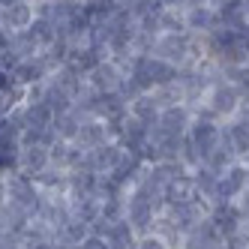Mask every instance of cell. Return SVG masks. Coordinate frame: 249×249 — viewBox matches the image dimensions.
Wrapping results in <instances>:
<instances>
[{"mask_svg": "<svg viewBox=\"0 0 249 249\" xmlns=\"http://www.w3.org/2000/svg\"><path fill=\"white\" fill-rule=\"evenodd\" d=\"M39 198H42V192L36 189L33 177H27L21 171H15V174L6 177V204L18 207L21 213H27V216L33 219L36 216V207H39Z\"/></svg>", "mask_w": 249, "mask_h": 249, "instance_id": "obj_1", "label": "cell"}, {"mask_svg": "<svg viewBox=\"0 0 249 249\" xmlns=\"http://www.w3.org/2000/svg\"><path fill=\"white\" fill-rule=\"evenodd\" d=\"M186 138H189V144L195 147V153H198V159L204 162V159L219 147L222 123H219V120H210V117H201V114H195V120H192V126H189Z\"/></svg>", "mask_w": 249, "mask_h": 249, "instance_id": "obj_2", "label": "cell"}, {"mask_svg": "<svg viewBox=\"0 0 249 249\" xmlns=\"http://www.w3.org/2000/svg\"><path fill=\"white\" fill-rule=\"evenodd\" d=\"M246 192H249V168H246V162H234L219 177L216 204H237ZM216 204H213V207H216Z\"/></svg>", "mask_w": 249, "mask_h": 249, "instance_id": "obj_3", "label": "cell"}, {"mask_svg": "<svg viewBox=\"0 0 249 249\" xmlns=\"http://www.w3.org/2000/svg\"><path fill=\"white\" fill-rule=\"evenodd\" d=\"M183 12H186V33L192 36H207L219 27V15H216V3H183Z\"/></svg>", "mask_w": 249, "mask_h": 249, "instance_id": "obj_4", "label": "cell"}, {"mask_svg": "<svg viewBox=\"0 0 249 249\" xmlns=\"http://www.w3.org/2000/svg\"><path fill=\"white\" fill-rule=\"evenodd\" d=\"M123 69L114 63V60H102V63H96L90 72L84 75V81H87V87H90L93 93H99V96H105V93H117L120 90V84H123Z\"/></svg>", "mask_w": 249, "mask_h": 249, "instance_id": "obj_5", "label": "cell"}, {"mask_svg": "<svg viewBox=\"0 0 249 249\" xmlns=\"http://www.w3.org/2000/svg\"><path fill=\"white\" fill-rule=\"evenodd\" d=\"M120 156H123V147L117 144V141H108V144H102L96 150H87L84 153V165L93 174H99V177H108V174H114Z\"/></svg>", "mask_w": 249, "mask_h": 249, "instance_id": "obj_6", "label": "cell"}, {"mask_svg": "<svg viewBox=\"0 0 249 249\" xmlns=\"http://www.w3.org/2000/svg\"><path fill=\"white\" fill-rule=\"evenodd\" d=\"M3 30L6 33H21V30H30L33 21H36V6L33 3H24V0H15V3H3Z\"/></svg>", "mask_w": 249, "mask_h": 249, "instance_id": "obj_7", "label": "cell"}, {"mask_svg": "<svg viewBox=\"0 0 249 249\" xmlns=\"http://www.w3.org/2000/svg\"><path fill=\"white\" fill-rule=\"evenodd\" d=\"M192 120H195V111L189 105H171V108H162V114H159V126L174 138H186Z\"/></svg>", "mask_w": 249, "mask_h": 249, "instance_id": "obj_8", "label": "cell"}, {"mask_svg": "<svg viewBox=\"0 0 249 249\" xmlns=\"http://www.w3.org/2000/svg\"><path fill=\"white\" fill-rule=\"evenodd\" d=\"M108 141H114V138H111L108 126H105V120L87 117V120L81 123V132H78V138H75V144L87 153V150H96V147H102V144H108Z\"/></svg>", "mask_w": 249, "mask_h": 249, "instance_id": "obj_9", "label": "cell"}, {"mask_svg": "<svg viewBox=\"0 0 249 249\" xmlns=\"http://www.w3.org/2000/svg\"><path fill=\"white\" fill-rule=\"evenodd\" d=\"M45 168H51V150L45 144H30V147H21L18 153V171L27 174V177H39Z\"/></svg>", "mask_w": 249, "mask_h": 249, "instance_id": "obj_10", "label": "cell"}, {"mask_svg": "<svg viewBox=\"0 0 249 249\" xmlns=\"http://www.w3.org/2000/svg\"><path fill=\"white\" fill-rule=\"evenodd\" d=\"M222 129H225V135L231 141V150L237 153V159H246L249 156V114L240 111L234 120L222 123Z\"/></svg>", "mask_w": 249, "mask_h": 249, "instance_id": "obj_11", "label": "cell"}, {"mask_svg": "<svg viewBox=\"0 0 249 249\" xmlns=\"http://www.w3.org/2000/svg\"><path fill=\"white\" fill-rule=\"evenodd\" d=\"M216 246H225V237L216 231V225L210 219L201 222L198 228H192L183 240V249H216Z\"/></svg>", "mask_w": 249, "mask_h": 249, "instance_id": "obj_12", "label": "cell"}, {"mask_svg": "<svg viewBox=\"0 0 249 249\" xmlns=\"http://www.w3.org/2000/svg\"><path fill=\"white\" fill-rule=\"evenodd\" d=\"M129 114L138 120V123H144L147 129L159 126V114H162V108H159V102L153 93H141L138 99L129 102Z\"/></svg>", "mask_w": 249, "mask_h": 249, "instance_id": "obj_13", "label": "cell"}, {"mask_svg": "<svg viewBox=\"0 0 249 249\" xmlns=\"http://www.w3.org/2000/svg\"><path fill=\"white\" fill-rule=\"evenodd\" d=\"M105 240H108V246H111V249H135V243H138V234L132 231V225L126 222V216H123V219H117V222L108 228V234H105Z\"/></svg>", "mask_w": 249, "mask_h": 249, "instance_id": "obj_14", "label": "cell"}, {"mask_svg": "<svg viewBox=\"0 0 249 249\" xmlns=\"http://www.w3.org/2000/svg\"><path fill=\"white\" fill-rule=\"evenodd\" d=\"M135 249H168V243L159 237V234H144V237H138Z\"/></svg>", "mask_w": 249, "mask_h": 249, "instance_id": "obj_15", "label": "cell"}, {"mask_svg": "<svg viewBox=\"0 0 249 249\" xmlns=\"http://www.w3.org/2000/svg\"><path fill=\"white\" fill-rule=\"evenodd\" d=\"M81 249H111V246H108V240H105V237L90 234V237H87V240L81 243Z\"/></svg>", "mask_w": 249, "mask_h": 249, "instance_id": "obj_16", "label": "cell"}, {"mask_svg": "<svg viewBox=\"0 0 249 249\" xmlns=\"http://www.w3.org/2000/svg\"><path fill=\"white\" fill-rule=\"evenodd\" d=\"M243 18H246V24H249V0H243Z\"/></svg>", "mask_w": 249, "mask_h": 249, "instance_id": "obj_17", "label": "cell"}, {"mask_svg": "<svg viewBox=\"0 0 249 249\" xmlns=\"http://www.w3.org/2000/svg\"><path fill=\"white\" fill-rule=\"evenodd\" d=\"M240 162H246V168H249V156H246V159H240Z\"/></svg>", "mask_w": 249, "mask_h": 249, "instance_id": "obj_18", "label": "cell"}, {"mask_svg": "<svg viewBox=\"0 0 249 249\" xmlns=\"http://www.w3.org/2000/svg\"><path fill=\"white\" fill-rule=\"evenodd\" d=\"M246 225H249V219H246Z\"/></svg>", "mask_w": 249, "mask_h": 249, "instance_id": "obj_19", "label": "cell"}, {"mask_svg": "<svg viewBox=\"0 0 249 249\" xmlns=\"http://www.w3.org/2000/svg\"><path fill=\"white\" fill-rule=\"evenodd\" d=\"M246 249H249V246H246Z\"/></svg>", "mask_w": 249, "mask_h": 249, "instance_id": "obj_20", "label": "cell"}]
</instances>
